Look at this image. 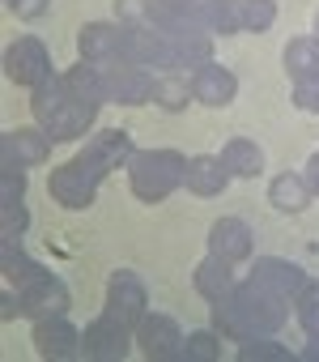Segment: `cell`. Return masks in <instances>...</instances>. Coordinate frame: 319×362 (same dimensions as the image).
Masks as SVG:
<instances>
[{
  "label": "cell",
  "mask_w": 319,
  "mask_h": 362,
  "mask_svg": "<svg viewBox=\"0 0 319 362\" xmlns=\"http://www.w3.org/2000/svg\"><path fill=\"white\" fill-rule=\"evenodd\" d=\"M183 175H188V158L179 149H140L128 162V184L132 197L145 205L167 201L175 188H183Z\"/></svg>",
  "instance_id": "cell-1"
},
{
  "label": "cell",
  "mask_w": 319,
  "mask_h": 362,
  "mask_svg": "<svg viewBox=\"0 0 319 362\" xmlns=\"http://www.w3.org/2000/svg\"><path fill=\"white\" fill-rule=\"evenodd\" d=\"M102 77H107V103H119V107H140V103H153V86H157V73L149 64H132V60H115V64H98Z\"/></svg>",
  "instance_id": "cell-2"
},
{
  "label": "cell",
  "mask_w": 319,
  "mask_h": 362,
  "mask_svg": "<svg viewBox=\"0 0 319 362\" xmlns=\"http://www.w3.org/2000/svg\"><path fill=\"white\" fill-rule=\"evenodd\" d=\"M98 184H102V175L77 153L73 162H64V166H56L52 170V197L64 205V209H90L94 205V197H98Z\"/></svg>",
  "instance_id": "cell-3"
},
{
  "label": "cell",
  "mask_w": 319,
  "mask_h": 362,
  "mask_svg": "<svg viewBox=\"0 0 319 362\" xmlns=\"http://www.w3.org/2000/svg\"><path fill=\"white\" fill-rule=\"evenodd\" d=\"M5 73H9V81H18V86H26V90H39L43 81H52L56 69H52L47 43H39V39H30V35L13 39L9 52H5Z\"/></svg>",
  "instance_id": "cell-4"
},
{
  "label": "cell",
  "mask_w": 319,
  "mask_h": 362,
  "mask_svg": "<svg viewBox=\"0 0 319 362\" xmlns=\"http://www.w3.org/2000/svg\"><path fill=\"white\" fill-rule=\"evenodd\" d=\"M136 345L145 358L153 362H175L183 354V328L175 324V315H162V311H145L140 324H136Z\"/></svg>",
  "instance_id": "cell-5"
},
{
  "label": "cell",
  "mask_w": 319,
  "mask_h": 362,
  "mask_svg": "<svg viewBox=\"0 0 319 362\" xmlns=\"http://www.w3.org/2000/svg\"><path fill=\"white\" fill-rule=\"evenodd\" d=\"M132 341H136V332L128 324H119L115 315H98L81 332V358H90V362H119V358H128Z\"/></svg>",
  "instance_id": "cell-6"
},
{
  "label": "cell",
  "mask_w": 319,
  "mask_h": 362,
  "mask_svg": "<svg viewBox=\"0 0 319 362\" xmlns=\"http://www.w3.org/2000/svg\"><path fill=\"white\" fill-rule=\"evenodd\" d=\"M145 311H149V290H145V281H140L132 269L111 273V281H107V315H115L119 324H128V328L136 332V324H140Z\"/></svg>",
  "instance_id": "cell-7"
},
{
  "label": "cell",
  "mask_w": 319,
  "mask_h": 362,
  "mask_svg": "<svg viewBox=\"0 0 319 362\" xmlns=\"http://www.w3.org/2000/svg\"><path fill=\"white\" fill-rule=\"evenodd\" d=\"M81 60L90 64H115L128 60V26L124 22H85L77 35Z\"/></svg>",
  "instance_id": "cell-8"
},
{
  "label": "cell",
  "mask_w": 319,
  "mask_h": 362,
  "mask_svg": "<svg viewBox=\"0 0 319 362\" xmlns=\"http://www.w3.org/2000/svg\"><path fill=\"white\" fill-rule=\"evenodd\" d=\"M18 298H22V315L30 320H43V315H56V311H68V286L56 277V273H39L30 277L26 286H13Z\"/></svg>",
  "instance_id": "cell-9"
},
{
  "label": "cell",
  "mask_w": 319,
  "mask_h": 362,
  "mask_svg": "<svg viewBox=\"0 0 319 362\" xmlns=\"http://www.w3.org/2000/svg\"><path fill=\"white\" fill-rule=\"evenodd\" d=\"M35 349L52 362H64V358H77L81 354V332L73 328V320L64 311L56 315H43L35 320Z\"/></svg>",
  "instance_id": "cell-10"
},
{
  "label": "cell",
  "mask_w": 319,
  "mask_h": 362,
  "mask_svg": "<svg viewBox=\"0 0 319 362\" xmlns=\"http://www.w3.org/2000/svg\"><path fill=\"white\" fill-rule=\"evenodd\" d=\"M47 153H52V132L43 124L39 128H18L9 136H0V166H22V170H30V166L47 162Z\"/></svg>",
  "instance_id": "cell-11"
},
{
  "label": "cell",
  "mask_w": 319,
  "mask_h": 362,
  "mask_svg": "<svg viewBox=\"0 0 319 362\" xmlns=\"http://www.w3.org/2000/svg\"><path fill=\"white\" fill-rule=\"evenodd\" d=\"M149 26L162 30L167 39H175V35H209L205 22H200V0H153Z\"/></svg>",
  "instance_id": "cell-12"
},
{
  "label": "cell",
  "mask_w": 319,
  "mask_h": 362,
  "mask_svg": "<svg viewBox=\"0 0 319 362\" xmlns=\"http://www.w3.org/2000/svg\"><path fill=\"white\" fill-rule=\"evenodd\" d=\"M213 60V39L209 35H175L162 47V73H196L200 64Z\"/></svg>",
  "instance_id": "cell-13"
},
{
  "label": "cell",
  "mask_w": 319,
  "mask_h": 362,
  "mask_svg": "<svg viewBox=\"0 0 319 362\" xmlns=\"http://www.w3.org/2000/svg\"><path fill=\"white\" fill-rule=\"evenodd\" d=\"M94 103H85V98H77L73 90H68V98L43 119V128L52 132V141H77V136H85L90 128H94Z\"/></svg>",
  "instance_id": "cell-14"
},
{
  "label": "cell",
  "mask_w": 319,
  "mask_h": 362,
  "mask_svg": "<svg viewBox=\"0 0 319 362\" xmlns=\"http://www.w3.org/2000/svg\"><path fill=\"white\" fill-rule=\"evenodd\" d=\"M192 94H196V103H205V107H230L234 103V94H239V77L226 69V64H200L192 77Z\"/></svg>",
  "instance_id": "cell-15"
},
{
  "label": "cell",
  "mask_w": 319,
  "mask_h": 362,
  "mask_svg": "<svg viewBox=\"0 0 319 362\" xmlns=\"http://www.w3.org/2000/svg\"><path fill=\"white\" fill-rule=\"evenodd\" d=\"M132 141H128V132L124 128H107V132H98L94 141H85V149H81V158L107 179V170H115V166H128L132 162Z\"/></svg>",
  "instance_id": "cell-16"
},
{
  "label": "cell",
  "mask_w": 319,
  "mask_h": 362,
  "mask_svg": "<svg viewBox=\"0 0 319 362\" xmlns=\"http://www.w3.org/2000/svg\"><path fill=\"white\" fill-rule=\"evenodd\" d=\"M251 247H255V239H251V226L243 218H217L209 226V256H222V260L239 264V260L251 256Z\"/></svg>",
  "instance_id": "cell-17"
},
{
  "label": "cell",
  "mask_w": 319,
  "mask_h": 362,
  "mask_svg": "<svg viewBox=\"0 0 319 362\" xmlns=\"http://www.w3.org/2000/svg\"><path fill=\"white\" fill-rule=\"evenodd\" d=\"M230 179H234V175L226 170L222 153H196V158H188L183 188H188L192 197H222Z\"/></svg>",
  "instance_id": "cell-18"
},
{
  "label": "cell",
  "mask_w": 319,
  "mask_h": 362,
  "mask_svg": "<svg viewBox=\"0 0 319 362\" xmlns=\"http://www.w3.org/2000/svg\"><path fill=\"white\" fill-rule=\"evenodd\" d=\"M251 277H255L260 286H268V290L285 294V298H298V294H302V286L311 281L302 264L281 260V256H264V260H255V264H251Z\"/></svg>",
  "instance_id": "cell-19"
},
{
  "label": "cell",
  "mask_w": 319,
  "mask_h": 362,
  "mask_svg": "<svg viewBox=\"0 0 319 362\" xmlns=\"http://www.w3.org/2000/svg\"><path fill=\"white\" fill-rule=\"evenodd\" d=\"M196 294L213 307V303H222V298H230L234 290H239V281H234V269H230V260H222V256H205L200 264H196Z\"/></svg>",
  "instance_id": "cell-20"
},
{
  "label": "cell",
  "mask_w": 319,
  "mask_h": 362,
  "mask_svg": "<svg viewBox=\"0 0 319 362\" xmlns=\"http://www.w3.org/2000/svg\"><path fill=\"white\" fill-rule=\"evenodd\" d=\"M311 184H306V175H298V170H281V175H272V184H268V205L272 209H281V214H302L306 205H311Z\"/></svg>",
  "instance_id": "cell-21"
},
{
  "label": "cell",
  "mask_w": 319,
  "mask_h": 362,
  "mask_svg": "<svg viewBox=\"0 0 319 362\" xmlns=\"http://www.w3.org/2000/svg\"><path fill=\"white\" fill-rule=\"evenodd\" d=\"M222 162H226V170H230L234 179H255V175H264V149H260L255 141H247V136L226 141V145H222Z\"/></svg>",
  "instance_id": "cell-22"
},
{
  "label": "cell",
  "mask_w": 319,
  "mask_h": 362,
  "mask_svg": "<svg viewBox=\"0 0 319 362\" xmlns=\"http://www.w3.org/2000/svg\"><path fill=\"white\" fill-rule=\"evenodd\" d=\"M64 77V86L77 94V98H85V103H94V107H102L107 103V77H102V69L98 64H90V60H77L68 73H60Z\"/></svg>",
  "instance_id": "cell-23"
},
{
  "label": "cell",
  "mask_w": 319,
  "mask_h": 362,
  "mask_svg": "<svg viewBox=\"0 0 319 362\" xmlns=\"http://www.w3.org/2000/svg\"><path fill=\"white\" fill-rule=\"evenodd\" d=\"M285 73L294 81L319 77V39L315 35H298V39L285 43Z\"/></svg>",
  "instance_id": "cell-24"
},
{
  "label": "cell",
  "mask_w": 319,
  "mask_h": 362,
  "mask_svg": "<svg viewBox=\"0 0 319 362\" xmlns=\"http://www.w3.org/2000/svg\"><path fill=\"white\" fill-rule=\"evenodd\" d=\"M192 81L179 77V73H157V86H153V103L162 107V111H183L192 103Z\"/></svg>",
  "instance_id": "cell-25"
},
{
  "label": "cell",
  "mask_w": 319,
  "mask_h": 362,
  "mask_svg": "<svg viewBox=\"0 0 319 362\" xmlns=\"http://www.w3.org/2000/svg\"><path fill=\"white\" fill-rule=\"evenodd\" d=\"M294 354L277 341V332H260V337H243L239 341V362H289Z\"/></svg>",
  "instance_id": "cell-26"
},
{
  "label": "cell",
  "mask_w": 319,
  "mask_h": 362,
  "mask_svg": "<svg viewBox=\"0 0 319 362\" xmlns=\"http://www.w3.org/2000/svg\"><path fill=\"white\" fill-rule=\"evenodd\" d=\"M200 22L209 35H234L239 30V0H200Z\"/></svg>",
  "instance_id": "cell-27"
},
{
  "label": "cell",
  "mask_w": 319,
  "mask_h": 362,
  "mask_svg": "<svg viewBox=\"0 0 319 362\" xmlns=\"http://www.w3.org/2000/svg\"><path fill=\"white\" fill-rule=\"evenodd\" d=\"M217 354H222V332L213 328H200V332H188L183 337V362H217Z\"/></svg>",
  "instance_id": "cell-28"
},
{
  "label": "cell",
  "mask_w": 319,
  "mask_h": 362,
  "mask_svg": "<svg viewBox=\"0 0 319 362\" xmlns=\"http://www.w3.org/2000/svg\"><path fill=\"white\" fill-rule=\"evenodd\" d=\"M272 22H277V5H272V0H239V30L260 35Z\"/></svg>",
  "instance_id": "cell-29"
},
{
  "label": "cell",
  "mask_w": 319,
  "mask_h": 362,
  "mask_svg": "<svg viewBox=\"0 0 319 362\" xmlns=\"http://www.w3.org/2000/svg\"><path fill=\"white\" fill-rule=\"evenodd\" d=\"M298 324L306 337H319V281H306L298 294Z\"/></svg>",
  "instance_id": "cell-30"
},
{
  "label": "cell",
  "mask_w": 319,
  "mask_h": 362,
  "mask_svg": "<svg viewBox=\"0 0 319 362\" xmlns=\"http://www.w3.org/2000/svg\"><path fill=\"white\" fill-rule=\"evenodd\" d=\"M30 226V214L22 201H5L0 205V230H5V239H22V230Z\"/></svg>",
  "instance_id": "cell-31"
},
{
  "label": "cell",
  "mask_w": 319,
  "mask_h": 362,
  "mask_svg": "<svg viewBox=\"0 0 319 362\" xmlns=\"http://www.w3.org/2000/svg\"><path fill=\"white\" fill-rule=\"evenodd\" d=\"M26 197V170L22 166H0V205Z\"/></svg>",
  "instance_id": "cell-32"
},
{
  "label": "cell",
  "mask_w": 319,
  "mask_h": 362,
  "mask_svg": "<svg viewBox=\"0 0 319 362\" xmlns=\"http://www.w3.org/2000/svg\"><path fill=\"white\" fill-rule=\"evenodd\" d=\"M149 9H153V0H115V18L124 26H145Z\"/></svg>",
  "instance_id": "cell-33"
},
{
  "label": "cell",
  "mask_w": 319,
  "mask_h": 362,
  "mask_svg": "<svg viewBox=\"0 0 319 362\" xmlns=\"http://www.w3.org/2000/svg\"><path fill=\"white\" fill-rule=\"evenodd\" d=\"M294 107H298V111H311V115H319V77L294 81Z\"/></svg>",
  "instance_id": "cell-34"
},
{
  "label": "cell",
  "mask_w": 319,
  "mask_h": 362,
  "mask_svg": "<svg viewBox=\"0 0 319 362\" xmlns=\"http://www.w3.org/2000/svg\"><path fill=\"white\" fill-rule=\"evenodd\" d=\"M9 9H13L18 18H39V13L47 9V0H9Z\"/></svg>",
  "instance_id": "cell-35"
},
{
  "label": "cell",
  "mask_w": 319,
  "mask_h": 362,
  "mask_svg": "<svg viewBox=\"0 0 319 362\" xmlns=\"http://www.w3.org/2000/svg\"><path fill=\"white\" fill-rule=\"evenodd\" d=\"M0 315H5V320H18V315H22V298H18V290L0 294Z\"/></svg>",
  "instance_id": "cell-36"
},
{
  "label": "cell",
  "mask_w": 319,
  "mask_h": 362,
  "mask_svg": "<svg viewBox=\"0 0 319 362\" xmlns=\"http://www.w3.org/2000/svg\"><path fill=\"white\" fill-rule=\"evenodd\" d=\"M306 184H311V192L319 197V149L311 153V162H306Z\"/></svg>",
  "instance_id": "cell-37"
},
{
  "label": "cell",
  "mask_w": 319,
  "mask_h": 362,
  "mask_svg": "<svg viewBox=\"0 0 319 362\" xmlns=\"http://www.w3.org/2000/svg\"><path fill=\"white\" fill-rule=\"evenodd\" d=\"M302 358H306V362H319V337H311V345L302 349Z\"/></svg>",
  "instance_id": "cell-38"
},
{
  "label": "cell",
  "mask_w": 319,
  "mask_h": 362,
  "mask_svg": "<svg viewBox=\"0 0 319 362\" xmlns=\"http://www.w3.org/2000/svg\"><path fill=\"white\" fill-rule=\"evenodd\" d=\"M315 39H319V18H315Z\"/></svg>",
  "instance_id": "cell-39"
}]
</instances>
